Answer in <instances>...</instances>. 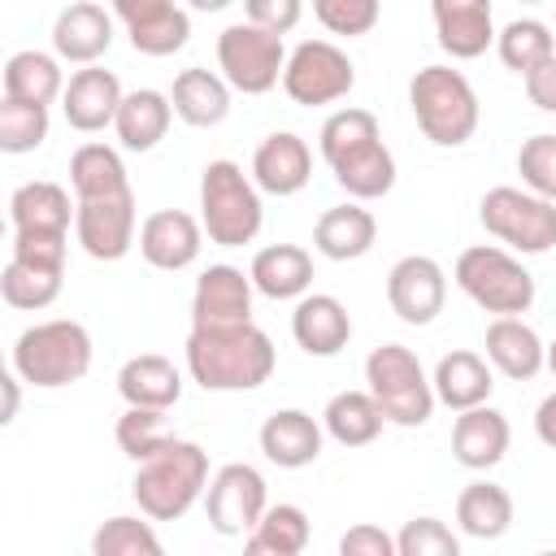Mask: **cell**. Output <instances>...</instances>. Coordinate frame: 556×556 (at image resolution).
I'll return each instance as SVG.
<instances>
[{
  "label": "cell",
  "instance_id": "obj_32",
  "mask_svg": "<svg viewBox=\"0 0 556 556\" xmlns=\"http://www.w3.org/2000/svg\"><path fill=\"white\" fill-rule=\"evenodd\" d=\"M169 122H174L169 96L156 91V87H139V91H126L113 130H117V139H122L126 152H152L165 139Z\"/></svg>",
  "mask_w": 556,
  "mask_h": 556
},
{
  "label": "cell",
  "instance_id": "obj_28",
  "mask_svg": "<svg viewBox=\"0 0 556 556\" xmlns=\"http://www.w3.org/2000/svg\"><path fill=\"white\" fill-rule=\"evenodd\" d=\"M230 91H235V87H230L222 74H213V70H204V65H191V70H182V74L174 78L169 104H174V113H178L187 126L208 130V126L226 122V113H230Z\"/></svg>",
  "mask_w": 556,
  "mask_h": 556
},
{
  "label": "cell",
  "instance_id": "obj_14",
  "mask_svg": "<svg viewBox=\"0 0 556 556\" xmlns=\"http://www.w3.org/2000/svg\"><path fill=\"white\" fill-rule=\"evenodd\" d=\"M135 222H139L135 191L96 195V200H78L74 235L91 261H122L135 248Z\"/></svg>",
  "mask_w": 556,
  "mask_h": 556
},
{
  "label": "cell",
  "instance_id": "obj_35",
  "mask_svg": "<svg viewBox=\"0 0 556 556\" xmlns=\"http://www.w3.org/2000/svg\"><path fill=\"white\" fill-rule=\"evenodd\" d=\"M456 526L469 534V539H500L508 526H513V495L500 486V482H469L460 495H456Z\"/></svg>",
  "mask_w": 556,
  "mask_h": 556
},
{
  "label": "cell",
  "instance_id": "obj_33",
  "mask_svg": "<svg viewBox=\"0 0 556 556\" xmlns=\"http://www.w3.org/2000/svg\"><path fill=\"white\" fill-rule=\"evenodd\" d=\"M4 96L26 100V104H52L56 96H65V74H61V56L39 52V48H22L4 61Z\"/></svg>",
  "mask_w": 556,
  "mask_h": 556
},
{
  "label": "cell",
  "instance_id": "obj_21",
  "mask_svg": "<svg viewBox=\"0 0 556 556\" xmlns=\"http://www.w3.org/2000/svg\"><path fill=\"white\" fill-rule=\"evenodd\" d=\"M113 48V17L91 4V0H74L56 13L52 22V52L70 65H96L104 52Z\"/></svg>",
  "mask_w": 556,
  "mask_h": 556
},
{
  "label": "cell",
  "instance_id": "obj_43",
  "mask_svg": "<svg viewBox=\"0 0 556 556\" xmlns=\"http://www.w3.org/2000/svg\"><path fill=\"white\" fill-rule=\"evenodd\" d=\"M517 174L526 182V191L543 195V200H556V135H530L521 148H517Z\"/></svg>",
  "mask_w": 556,
  "mask_h": 556
},
{
  "label": "cell",
  "instance_id": "obj_24",
  "mask_svg": "<svg viewBox=\"0 0 556 556\" xmlns=\"http://www.w3.org/2000/svg\"><path fill=\"white\" fill-rule=\"evenodd\" d=\"M321 430L304 408H278L261 421V452L278 469H304L321 456Z\"/></svg>",
  "mask_w": 556,
  "mask_h": 556
},
{
  "label": "cell",
  "instance_id": "obj_30",
  "mask_svg": "<svg viewBox=\"0 0 556 556\" xmlns=\"http://www.w3.org/2000/svg\"><path fill=\"white\" fill-rule=\"evenodd\" d=\"M434 400L447 404L452 413L460 408H473V404H486L491 391H495V374H491V361H482L478 352H447L439 356L434 365Z\"/></svg>",
  "mask_w": 556,
  "mask_h": 556
},
{
  "label": "cell",
  "instance_id": "obj_15",
  "mask_svg": "<svg viewBox=\"0 0 556 556\" xmlns=\"http://www.w3.org/2000/svg\"><path fill=\"white\" fill-rule=\"evenodd\" d=\"M109 9L122 17L130 48L143 56H174L191 39V17L178 0H109Z\"/></svg>",
  "mask_w": 556,
  "mask_h": 556
},
{
  "label": "cell",
  "instance_id": "obj_27",
  "mask_svg": "<svg viewBox=\"0 0 556 556\" xmlns=\"http://www.w3.org/2000/svg\"><path fill=\"white\" fill-rule=\"evenodd\" d=\"M117 395L139 408H174L182 400V374L169 356L139 352L117 369Z\"/></svg>",
  "mask_w": 556,
  "mask_h": 556
},
{
  "label": "cell",
  "instance_id": "obj_26",
  "mask_svg": "<svg viewBox=\"0 0 556 556\" xmlns=\"http://www.w3.org/2000/svg\"><path fill=\"white\" fill-rule=\"evenodd\" d=\"M78 213V200L70 204V191L52 178H30L9 195V222L13 230H43V235H70V222Z\"/></svg>",
  "mask_w": 556,
  "mask_h": 556
},
{
  "label": "cell",
  "instance_id": "obj_23",
  "mask_svg": "<svg viewBox=\"0 0 556 556\" xmlns=\"http://www.w3.org/2000/svg\"><path fill=\"white\" fill-rule=\"evenodd\" d=\"M482 348H486L491 369H500V374L513 378V382H530V378L547 365V343H543L539 330H534L530 321H521V317H495V321L486 326Z\"/></svg>",
  "mask_w": 556,
  "mask_h": 556
},
{
  "label": "cell",
  "instance_id": "obj_39",
  "mask_svg": "<svg viewBox=\"0 0 556 556\" xmlns=\"http://www.w3.org/2000/svg\"><path fill=\"white\" fill-rule=\"evenodd\" d=\"M495 52L500 61L513 70V74H530L534 65H543L552 52H556V39H552V26L539 22V17H517L508 22L500 35H495Z\"/></svg>",
  "mask_w": 556,
  "mask_h": 556
},
{
  "label": "cell",
  "instance_id": "obj_42",
  "mask_svg": "<svg viewBox=\"0 0 556 556\" xmlns=\"http://www.w3.org/2000/svg\"><path fill=\"white\" fill-rule=\"evenodd\" d=\"M91 552L96 556H156L161 539L152 530V517H109L96 534H91Z\"/></svg>",
  "mask_w": 556,
  "mask_h": 556
},
{
  "label": "cell",
  "instance_id": "obj_5",
  "mask_svg": "<svg viewBox=\"0 0 556 556\" xmlns=\"http://www.w3.org/2000/svg\"><path fill=\"white\" fill-rule=\"evenodd\" d=\"M261 187L235 161H208L200 174V226L217 248H243L261 235Z\"/></svg>",
  "mask_w": 556,
  "mask_h": 556
},
{
  "label": "cell",
  "instance_id": "obj_22",
  "mask_svg": "<svg viewBox=\"0 0 556 556\" xmlns=\"http://www.w3.org/2000/svg\"><path fill=\"white\" fill-rule=\"evenodd\" d=\"M291 334L308 356H339L352 339V317H348L339 295H326V291L308 295L304 291L295 300V313H291Z\"/></svg>",
  "mask_w": 556,
  "mask_h": 556
},
{
  "label": "cell",
  "instance_id": "obj_45",
  "mask_svg": "<svg viewBox=\"0 0 556 556\" xmlns=\"http://www.w3.org/2000/svg\"><path fill=\"white\" fill-rule=\"evenodd\" d=\"M395 552L400 556H456L460 552V539L439 517H413L395 534Z\"/></svg>",
  "mask_w": 556,
  "mask_h": 556
},
{
  "label": "cell",
  "instance_id": "obj_50",
  "mask_svg": "<svg viewBox=\"0 0 556 556\" xmlns=\"http://www.w3.org/2000/svg\"><path fill=\"white\" fill-rule=\"evenodd\" d=\"M534 434H539L547 447H556V391L543 395V404L534 408Z\"/></svg>",
  "mask_w": 556,
  "mask_h": 556
},
{
  "label": "cell",
  "instance_id": "obj_44",
  "mask_svg": "<svg viewBox=\"0 0 556 556\" xmlns=\"http://www.w3.org/2000/svg\"><path fill=\"white\" fill-rule=\"evenodd\" d=\"M313 17L330 30V35H369L382 17V0H313Z\"/></svg>",
  "mask_w": 556,
  "mask_h": 556
},
{
  "label": "cell",
  "instance_id": "obj_18",
  "mask_svg": "<svg viewBox=\"0 0 556 556\" xmlns=\"http://www.w3.org/2000/svg\"><path fill=\"white\" fill-rule=\"evenodd\" d=\"M252 274L235 265H208L195 278L191 295V326H235L252 321Z\"/></svg>",
  "mask_w": 556,
  "mask_h": 556
},
{
  "label": "cell",
  "instance_id": "obj_12",
  "mask_svg": "<svg viewBox=\"0 0 556 556\" xmlns=\"http://www.w3.org/2000/svg\"><path fill=\"white\" fill-rule=\"evenodd\" d=\"M265 508H269L265 478H261V469H252L248 460L222 465V469L208 478V486H204V517H208V526H213L217 534H226V539L248 534V530L261 521Z\"/></svg>",
  "mask_w": 556,
  "mask_h": 556
},
{
  "label": "cell",
  "instance_id": "obj_20",
  "mask_svg": "<svg viewBox=\"0 0 556 556\" xmlns=\"http://www.w3.org/2000/svg\"><path fill=\"white\" fill-rule=\"evenodd\" d=\"M430 17L439 48L452 61H473L495 43L491 0H430Z\"/></svg>",
  "mask_w": 556,
  "mask_h": 556
},
{
  "label": "cell",
  "instance_id": "obj_53",
  "mask_svg": "<svg viewBox=\"0 0 556 556\" xmlns=\"http://www.w3.org/2000/svg\"><path fill=\"white\" fill-rule=\"evenodd\" d=\"M547 369H552V374H556V339H552V343H547Z\"/></svg>",
  "mask_w": 556,
  "mask_h": 556
},
{
  "label": "cell",
  "instance_id": "obj_49",
  "mask_svg": "<svg viewBox=\"0 0 556 556\" xmlns=\"http://www.w3.org/2000/svg\"><path fill=\"white\" fill-rule=\"evenodd\" d=\"M526 100L543 113H556V52L526 74Z\"/></svg>",
  "mask_w": 556,
  "mask_h": 556
},
{
  "label": "cell",
  "instance_id": "obj_41",
  "mask_svg": "<svg viewBox=\"0 0 556 556\" xmlns=\"http://www.w3.org/2000/svg\"><path fill=\"white\" fill-rule=\"evenodd\" d=\"M43 139H48V104H26V100L4 96L0 100V152L22 156V152H35Z\"/></svg>",
  "mask_w": 556,
  "mask_h": 556
},
{
  "label": "cell",
  "instance_id": "obj_19",
  "mask_svg": "<svg viewBox=\"0 0 556 556\" xmlns=\"http://www.w3.org/2000/svg\"><path fill=\"white\" fill-rule=\"evenodd\" d=\"M313 178V152L295 130H274L252 152V182L265 195H295Z\"/></svg>",
  "mask_w": 556,
  "mask_h": 556
},
{
  "label": "cell",
  "instance_id": "obj_6",
  "mask_svg": "<svg viewBox=\"0 0 556 556\" xmlns=\"http://www.w3.org/2000/svg\"><path fill=\"white\" fill-rule=\"evenodd\" d=\"M13 369L30 387H70L91 369V334L74 317H52L39 326H26L13 343Z\"/></svg>",
  "mask_w": 556,
  "mask_h": 556
},
{
  "label": "cell",
  "instance_id": "obj_29",
  "mask_svg": "<svg viewBox=\"0 0 556 556\" xmlns=\"http://www.w3.org/2000/svg\"><path fill=\"white\" fill-rule=\"evenodd\" d=\"M374 239H378V222L356 200L326 208L317 217V226H313V248L326 261H356V256H365L374 248Z\"/></svg>",
  "mask_w": 556,
  "mask_h": 556
},
{
  "label": "cell",
  "instance_id": "obj_17",
  "mask_svg": "<svg viewBox=\"0 0 556 556\" xmlns=\"http://www.w3.org/2000/svg\"><path fill=\"white\" fill-rule=\"evenodd\" d=\"M200 248H204V226L182 208H161V213L143 217V226H139V256L152 269L178 274V269L195 265Z\"/></svg>",
  "mask_w": 556,
  "mask_h": 556
},
{
  "label": "cell",
  "instance_id": "obj_36",
  "mask_svg": "<svg viewBox=\"0 0 556 556\" xmlns=\"http://www.w3.org/2000/svg\"><path fill=\"white\" fill-rule=\"evenodd\" d=\"M70 187H74V200H96V195L130 191V178H126V165H122L117 148H109V143L74 148V156H70Z\"/></svg>",
  "mask_w": 556,
  "mask_h": 556
},
{
  "label": "cell",
  "instance_id": "obj_10",
  "mask_svg": "<svg viewBox=\"0 0 556 556\" xmlns=\"http://www.w3.org/2000/svg\"><path fill=\"white\" fill-rule=\"evenodd\" d=\"M217 70L222 78L243 91V96H265L282 83L287 70V48L282 35L256 26V22H235L217 35Z\"/></svg>",
  "mask_w": 556,
  "mask_h": 556
},
{
  "label": "cell",
  "instance_id": "obj_16",
  "mask_svg": "<svg viewBox=\"0 0 556 556\" xmlns=\"http://www.w3.org/2000/svg\"><path fill=\"white\" fill-rule=\"evenodd\" d=\"M122 100H126V91H122V83H117L113 70H104V65H83V70H74L70 83H65L61 113H65V122H70L74 130L96 135V130H104V126L117 122Z\"/></svg>",
  "mask_w": 556,
  "mask_h": 556
},
{
  "label": "cell",
  "instance_id": "obj_54",
  "mask_svg": "<svg viewBox=\"0 0 556 556\" xmlns=\"http://www.w3.org/2000/svg\"><path fill=\"white\" fill-rule=\"evenodd\" d=\"M521 4H543V0H521Z\"/></svg>",
  "mask_w": 556,
  "mask_h": 556
},
{
  "label": "cell",
  "instance_id": "obj_38",
  "mask_svg": "<svg viewBox=\"0 0 556 556\" xmlns=\"http://www.w3.org/2000/svg\"><path fill=\"white\" fill-rule=\"evenodd\" d=\"M61 278H65V269L30 265V261L9 256V261H4V269H0V295H4V304H9V308L39 313V308H48V304L61 295Z\"/></svg>",
  "mask_w": 556,
  "mask_h": 556
},
{
  "label": "cell",
  "instance_id": "obj_51",
  "mask_svg": "<svg viewBox=\"0 0 556 556\" xmlns=\"http://www.w3.org/2000/svg\"><path fill=\"white\" fill-rule=\"evenodd\" d=\"M0 387H4V413H0V426H9V421L17 417V400H22V391H17V387H22V374H17V369H9V374L0 378Z\"/></svg>",
  "mask_w": 556,
  "mask_h": 556
},
{
  "label": "cell",
  "instance_id": "obj_47",
  "mask_svg": "<svg viewBox=\"0 0 556 556\" xmlns=\"http://www.w3.org/2000/svg\"><path fill=\"white\" fill-rule=\"evenodd\" d=\"M243 13H248V22H256L274 35H287L304 17V0H243Z\"/></svg>",
  "mask_w": 556,
  "mask_h": 556
},
{
  "label": "cell",
  "instance_id": "obj_31",
  "mask_svg": "<svg viewBox=\"0 0 556 556\" xmlns=\"http://www.w3.org/2000/svg\"><path fill=\"white\" fill-rule=\"evenodd\" d=\"M252 287L269 300H300L313 287V256L300 243H269L252 256Z\"/></svg>",
  "mask_w": 556,
  "mask_h": 556
},
{
  "label": "cell",
  "instance_id": "obj_52",
  "mask_svg": "<svg viewBox=\"0 0 556 556\" xmlns=\"http://www.w3.org/2000/svg\"><path fill=\"white\" fill-rule=\"evenodd\" d=\"M191 9H200V13H217V9H226V4H235V0H187Z\"/></svg>",
  "mask_w": 556,
  "mask_h": 556
},
{
  "label": "cell",
  "instance_id": "obj_46",
  "mask_svg": "<svg viewBox=\"0 0 556 556\" xmlns=\"http://www.w3.org/2000/svg\"><path fill=\"white\" fill-rule=\"evenodd\" d=\"M65 239H70V235L13 230V252H9V256L30 261V265H52V269H65Z\"/></svg>",
  "mask_w": 556,
  "mask_h": 556
},
{
  "label": "cell",
  "instance_id": "obj_7",
  "mask_svg": "<svg viewBox=\"0 0 556 556\" xmlns=\"http://www.w3.org/2000/svg\"><path fill=\"white\" fill-rule=\"evenodd\" d=\"M365 382H369V395L378 400L382 417L391 426H426L430 413H434V382L426 378L421 361L413 348L404 343H382L365 356Z\"/></svg>",
  "mask_w": 556,
  "mask_h": 556
},
{
  "label": "cell",
  "instance_id": "obj_1",
  "mask_svg": "<svg viewBox=\"0 0 556 556\" xmlns=\"http://www.w3.org/2000/svg\"><path fill=\"white\" fill-rule=\"evenodd\" d=\"M187 374L204 391H256L269 382L278 352L256 321L235 326H191L187 334Z\"/></svg>",
  "mask_w": 556,
  "mask_h": 556
},
{
  "label": "cell",
  "instance_id": "obj_13",
  "mask_svg": "<svg viewBox=\"0 0 556 556\" xmlns=\"http://www.w3.org/2000/svg\"><path fill=\"white\" fill-rule=\"evenodd\" d=\"M447 300V274L434 256H400L387 274V304L404 326H430L443 313Z\"/></svg>",
  "mask_w": 556,
  "mask_h": 556
},
{
  "label": "cell",
  "instance_id": "obj_40",
  "mask_svg": "<svg viewBox=\"0 0 556 556\" xmlns=\"http://www.w3.org/2000/svg\"><path fill=\"white\" fill-rule=\"evenodd\" d=\"M169 408H139V404H126V413L117 417V447L139 465L148 456H156L174 434H169V421H165Z\"/></svg>",
  "mask_w": 556,
  "mask_h": 556
},
{
  "label": "cell",
  "instance_id": "obj_48",
  "mask_svg": "<svg viewBox=\"0 0 556 556\" xmlns=\"http://www.w3.org/2000/svg\"><path fill=\"white\" fill-rule=\"evenodd\" d=\"M339 556H400V552H395V539L382 526L361 521L339 539Z\"/></svg>",
  "mask_w": 556,
  "mask_h": 556
},
{
  "label": "cell",
  "instance_id": "obj_9",
  "mask_svg": "<svg viewBox=\"0 0 556 556\" xmlns=\"http://www.w3.org/2000/svg\"><path fill=\"white\" fill-rule=\"evenodd\" d=\"M478 222L486 226V235L526 256H543L556 248V200H543L526 187H491L478 204Z\"/></svg>",
  "mask_w": 556,
  "mask_h": 556
},
{
  "label": "cell",
  "instance_id": "obj_3",
  "mask_svg": "<svg viewBox=\"0 0 556 556\" xmlns=\"http://www.w3.org/2000/svg\"><path fill=\"white\" fill-rule=\"evenodd\" d=\"M208 486V452L191 439H169L156 456L139 460V473L130 482L139 513L152 521H178Z\"/></svg>",
  "mask_w": 556,
  "mask_h": 556
},
{
  "label": "cell",
  "instance_id": "obj_25",
  "mask_svg": "<svg viewBox=\"0 0 556 556\" xmlns=\"http://www.w3.org/2000/svg\"><path fill=\"white\" fill-rule=\"evenodd\" d=\"M508 417L491 404H473V408H460L456 413V426H452V456L465 465V469H491L504 460L508 452Z\"/></svg>",
  "mask_w": 556,
  "mask_h": 556
},
{
  "label": "cell",
  "instance_id": "obj_8",
  "mask_svg": "<svg viewBox=\"0 0 556 556\" xmlns=\"http://www.w3.org/2000/svg\"><path fill=\"white\" fill-rule=\"evenodd\" d=\"M456 287L495 317H521L534 304V274L495 243H478L456 256Z\"/></svg>",
  "mask_w": 556,
  "mask_h": 556
},
{
  "label": "cell",
  "instance_id": "obj_34",
  "mask_svg": "<svg viewBox=\"0 0 556 556\" xmlns=\"http://www.w3.org/2000/svg\"><path fill=\"white\" fill-rule=\"evenodd\" d=\"M321 426L339 447H365L382 434L387 417H382V408L369 391H339L321 408Z\"/></svg>",
  "mask_w": 556,
  "mask_h": 556
},
{
  "label": "cell",
  "instance_id": "obj_11",
  "mask_svg": "<svg viewBox=\"0 0 556 556\" xmlns=\"http://www.w3.org/2000/svg\"><path fill=\"white\" fill-rule=\"evenodd\" d=\"M356 87V65L348 61V52L330 39H304L287 52V70H282V91L295 104H334Z\"/></svg>",
  "mask_w": 556,
  "mask_h": 556
},
{
  "label": "cell",
  "instance_id": "obj_2",
  "mask_svg": "<svg viewBox=\"0 0 556 556\" xmlns=\"http://www.w3.org/2000/svg\"><path fill=\"white\" fill-rule=\"evenodd\" d=\"M321 161L330 165L334 182L352 200H378L395 187V156L382 143L378 117L369 109H339L321 122L317 135Z\"/></svg>",
  "mask_w": 556,
  "mask_h": 556
},
{
  "label": "cell",
  "instance_id": "obj_4",
  "mask_svg": "<svg viewBox=\"0 0 556 556\" xmlns=\"http://www.w3.org/2000/svg\"><path fill=\"white\" fill-rule=\"evenodd\" d=\"M408 109L417 117V130L434 148H460L478 130V96L469 78L452 65H421L408 83Z\"/></svg>",
  "mask_w": 556,
  "mask_h": 556
},
{
  "label": "cell",
  "instance_id": "obj_37",
  "mask_svg": "<svg viewBox=\"0 0 556 556\" xmlns=\"http://www.w3.org/2000/svg\"><path fill=\"white\" fill-rule=\"evenodd\" d=\"M243 547L252 556H300L308 547V513L300 504H269L243 534Z\"/></svg>",
  "mask_w": 556,
  "mask_h": 556
}]
</instances>
